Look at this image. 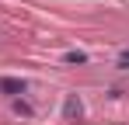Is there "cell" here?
<instances>
[{
  "label": "cell",
  "mask_w": 129,
  "mask_h": 125,
  "mask_svg": "<svg viewBox=\"0 0 129 125\" xmlns=\"http://www.w3.org/2000/svg\"><path fill=\"white\" fill-rule=\"evenodd\" d=\"M63 62H87V56L80 52V49H70V52L63 56Z\"/></svg>",
  "instance_id": "cell-3"
},
{
  "label": "cell",
  "mask_w": 129,
  "mask_h": 125,
  "mask_svg": "<svg viewBox=\"0 0 129 125\" xmlns=\"http://www.w3.org/2000/svg\"><path fill=\"white\" fill-rule=\"evenodd\" d=\"M14 111H18V115H31V104H24V101H14Z\"/></svg>",
  "instance_id": "cell-4"
},
{
  "label": "cell",
  "mask_w": 129,
  "mask_h": 125,
  "mask_svg": "<svg viewBox=\"0 0 129 125\" xmlns=\"http://www.w3.org/2000/svg\"><path fill=\"white\" fill-rule=\"evenodd\" d=\"M80 111H84V104H80V97H73V94H70V97H66V104H63V115H66V118H77Z\"/></svg>",
  "instance_id": "cell-2"
},
{
  "label": "cell",
  "mask_w": 129,
  "mask_h": 125,
  "mask_svg": "<svg viewBox=\"0 0 129 125\" xmlns=\"http://www.w3.org/2000/svg\"><path fill=\"white\" fill-rule=\"evenodd\" d=\"M0 90L11 94V97H18V94H24V80H18V77H0Z\"/></svg>",
  "instance_id": "cell-1"
},
{
  "label": "cell",
  "mask_w": 129,
  "mask_h": 125,
  "mask_svg": "<svg viewBox=\"0 0 129 125\" xmlns=\"http://www.w3.org/2000/svg\"><path fill=\"white\" fill-rule=\"evenodd\" d=\"M119 66H122V70H129V49L122 52V56H119Z\"/></svg>",
  "instance_id": "cell-5"
}]
</instances>
